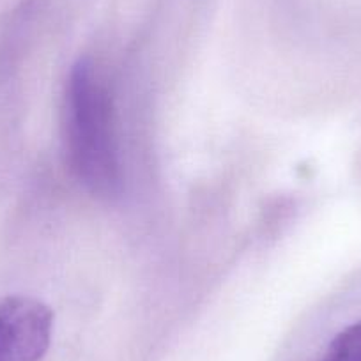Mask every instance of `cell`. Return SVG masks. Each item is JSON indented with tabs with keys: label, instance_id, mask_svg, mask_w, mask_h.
I'll list each match as a JSON object with an SVG mask.
<instances>
[{
	"label": "cell",
	"instance_id": "cell-3",
	"mask_svg": "<svg viewBox=\"0 0 361 361\" xmlns=\"http://www.w3.org/2000/svg\"><path fill=\"white\" fill-rule=\"evenodd\" d=\"M321 361H361V321L342 329L331 340Z\"/></svg>",
	"mask_w": 361,
	"mask_h": 361
},
{
	"label": "cell",
	"instance_id": "cell-1",
	"mask_svg": "<svg viewBox=\"0 0 361 361\" xmlns=\"http://www.w3.org/2000/svg\"><path fill=\"white\" fill-rule=\"evenodd\" d=\"M64 137L69 169L80 185L98 199L119 197L124 176L114 98L105 75L90 59H80L69 73Z\"/></svg>",
	"mask_w": 361,
	"mask_h": 361
},
{
	"label": "cell",
	"instance_id": "cell-2",
	"mask_svg": "<svg viewBox=\"0 0 361 361\" xmlns=\"http://www.w3.org/2000/svg\"><path fill=\"white\" fill-rule=\"evenodd\" d=\"M54 331V312L36 298L9 296L0 303V361H41Z\"/></svg>",
	"mask_w": 361,
	"mask_h": 361
}]
</instances>
